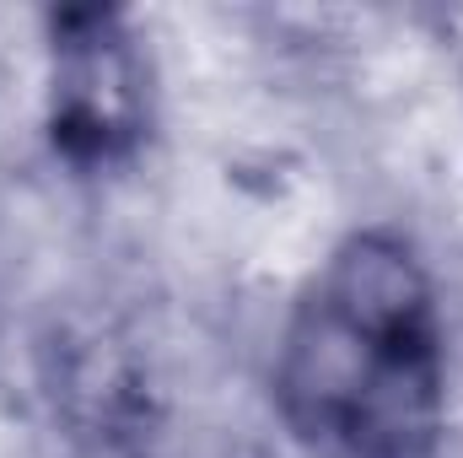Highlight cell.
<instances>
[{"mask_svg": "<svg viewBox=\"0 0 463 458\" xmlns=\"http://www.w3.org/2000/svg\"><path fill=\"white\" fill-rule=\"evenodd\" d=\"M54 124L92 146L114 151L140 119V60L114 16H65L54 38Z\"/></svg>", "mask_w": 463, "mask_h": 458, "instance_id": "7a4b0ae2", "label": "cell"}, {"mask_svg": "<svg viewBox=\"0 0 463 458\" xmlns=\"http://www.w3.org/2000/svg\"><path fill=\"white\" fill-rule=\"evenodd\" d=\"M291 415L355 458H410L437 421L442 356L431 286L404 243L355 237L286 335Z\"/></svg>", "mask_w": 463, "mask_h": 458, "instance_id": "6da1fadb", "label": "cell"}]
</instances>
